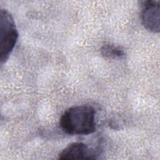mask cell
<instances>
[{"label":"cell","mask_w":160,"mask_h":160,"mask_svg":"<svg viewBox=\"0 0 160 160\" xmlns=\"http://www.w3.org/2000/svg\"><path fill=\"white\" fill-rule=\"evenodd\" d=\"M95 110L88 105L75 106L62 114L59 126L66 133L71 135H88L96 131Z\"/></svg>","instance_id":"6da1fadb"},{"label":"cell","mask_w":160,"mask_h":160,"mask_svg":"<svg viewBox=\"0 0 160 160\" xmlns=\"http://www.w3.org/2000/svg\"><path fill=\"white\" fill-rule=\"evenodd\" d=\"M98 152L87 144L75 142L69 144L58 154V159H94Z\"/></svg>","instance_id":"277c9868"},{"label":"cell","mask_w":160,"mask_h":160,"mask_svg":"<svg viewBox=\"0 0 160 160\" xmlns=\"http://www.w3.org/2000/svg\"><path fill=\"white\" fill-rule=\"evenodd\" d=\"M103 56L109 59H122L125 56V52L120 46L112 44H105L101 49Z\"/></svg>","instance_id":"5b68a950"},{"label":"cell","mask_w":160,"mask_h":160,"mask_svg":"<svg viewBox=\"0 0 160 160\" xmlns=\"http://www.w3.org/2000/svg\"><path fill=\"white\" fill-rule=\"evenodd\" d=\"M141 19L144 27L152 32H159L160 26V1L149 0L142 1Z\"/></svg>","instance_id":"3957f363"},{"label":"cell","mask_w":160,"mask_h":160,"mask_svg":"<svg viewBox=\"0 0 160 160\" xmlns=\"http://www.w3.org/2000/svg\"><path fill=\"white\" fill-rule=\"evenodd\" d=\"M0 24V61L2 64L15 46L18 32L12 16L6 9L1 10Z\"/></svg>","instance_id":"7a4b0ae2"}]
</instances>
